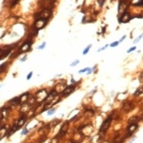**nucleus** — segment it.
<instances>
[{"mask_svg":"<svg viewBox=\"0 0 143 143\" xmlns=\"http://www.w3.org/2000/svg\"><path fill=\"white\" fill-rule=\"evenodd\" d=\"M112 120H113V115H111V116H109L106 120H105L103 122H102L101 126L100 127V130H99V133H100V135L101 137L103 136L105 133H106L107 129L109 128L110 126H111V123Z\"/></svg>","mask_w":143,"mask_h":143,"instance_id":"nucleus-1","label":"nucleus"},{"mask_svg":"<svg viewBox=\"0 0 143 143\" xmlns=\"http://www.w3.org/2000/svg\"><path fill=\"white\" fill-rule=\"evenodd\" d=\"M51 15H52V10L50 8H44L43 11L38 12L35 15V17H36V19H43L48 22V20L49 19Z\"/></svg>","mask_w":143,"mask_h":143,"instance_id":"nucleus-2","label":"nucleus"},{"mask_svg":"<svg viewBox=\"0 0 143 143\" xmlns=\"http://www.w3.org/2000/svg\"><path fill=\"white\" fill-rule=\"evenodd\" d=\"M48 94V91H47V90H45V89H43V90L39 91L34 96L35 101H36L37 103H41V102L44 101L46 98H47Z\"/></svg>","mask_w":143,"mask_h":143,"instance_id":"nucleus-3","label":"nucleus"},{"mask_svg":"<svg viewBox=\"0 0 143 143\" xmlns=\"http://www.w3.org/2000/svg\"><path fill=\"white\" fill-rule=\"evenodd\" d=\"M31 44H32V41L30 40H26V41H25L21 45V46L20 47V49H19L20 53H27L28 51L30 50V47H31Z\"/></svg>","mask_w":143,"mask_h":143,"instance_id":"nucleus-4","label":"nucleus"},{"mask_svg":"<svg viewBox=\"0 0 143 143\" xmlns=\"http://www.w3.org/2000/svg\"><path fill=\"white\" fill-rule=\"evenodd\" d=\"M46 23H47V21L43 19H36V21L34 22V29L36 30H39L41 29H43V27L45 26Z\"/></svg>","mask_w":143,"mask_h":143,"instance_id":"nucleus-5","label":"nucleus"},{"mask_svg":"<svg viewBox=\"0 0 143 143\" xmlns=\"http://www.w3.org/2000/svg\"><path fill=\"white\" fill-rule=\"evenodd\" d=\"M75 89V86L74 85V84L73 85L65 86V88L64 89L63 91L61 92V95H62V96H68L69 95H70L71 93L74 92Z\"/></svg>","mask_w":143,"mask_h":143,"instance_id":"nucleus-6","label":"nucleus"},{"mask_svg":"<svg viewBox=\"0 0 143 143\" xmlns=\"http://www.w3.org/2000/svg\"><path fill=\"white\" fill-rule=\"evenodd\" d=\"M69 126H70V125H69V122L68 121H65L62 124V126H61V127L60 132H59V135H60L61 137H64L66 134V132H67V131L69 130Z\"/></svg>","mask_w":143,"mask_h":143,"instance_id":"nucleus-7","label":"nucleus"},{"mask_svg":"<svg viewBox=\"0 0 143 143\" xmlns=\"http://www.w3.org/2000/svg\"><path fill=\"white\" fill-rule=\"evenodd\" d=\"M132 18H131V17H130L129 12H124L120 16V17H119V22H121V23H127V22H128Z\"/></svg>","mask_w":143,"mask_h":143,"instance_id":"nucleus-8","label":"nucleus"},{"mask_svg":"<svg viewBox=\"0 0 143 143\" xmlns=\"http://www.w3.org/2000/svg\"><path fill=\"white\" fill-rule=\"evenodd\" d=\"M137 128H138V125H137V123H130L127 128V136H132V134L134 133L135 131H136Z\"/></svg>","mask_w":143,"mask_h":143,"instance_id":"nucleus-9","label":"nucleus"},{"mask_svg":"<svg viewBox=\"0 0 143 143\" xmlns=\"http://www.w3.org/2000/svg\"><path fill=\"white\" fill-rule=\"evenodd\" d=\"M133 107H134V104H132V102L127 101V102H125V103H124L122 109H123V110H124V112H126V113H128V112H130L132 109H133Z\"/></svg>","mask_w":143,"mask_h":143,"instance_id":"nucleus-10","label":"nucleus"},{"mask_svg":"<svg viewBox=\"0 0 143 143\" xmlns=\"http://www.w3.org/2000/svg\"><path fill=\"white\" fill-rule=\"evenodd\" d=\"M57 92L54 91V90H52L49 94H48V96H47V98H46L45 99V102H46V104H50L51 102H52L53 101V99H55V97L57 96Z\"/></svg>","mask_w":143,"mask_h":143,"instance_id":"nucleus-11","label":"nucleus"},{"mask_svg":"<svg viewBox=\"0 0 143 143\" xmlns=\"http://www.w3.org/2000/svg\"><path fill=\"white\" fill-rule=\"evenodd\" d=\"M127 7V2H119V8H118V11L119 12V14L122 15L124 12H126L125 10H126Z\"/></svg>","mask_w":143,"mask_h":143,"instance_id":"nucleus-12","label":"nucleus"},{"mask_svg":"<svg viewBox=\"0 0 143 143\" xmlns=\"http://www.w3.org/2000/svg\"><path fill=\"white\" fill-rule=\"evenodd\" d=\"M7 114H8V109L7 108H2L0 109V120L6 119L7 117Z\"/></svg>","mask_w":143,"mask_h":143,"instance_id":"nucleus-13","label":"nucleus"},{"mask_svg":"<svg viewBox=\"0 0 143 143\" xmlns=\"http://www.w3.org/2000/svg\"><path fill=\"white\" fill-rule=\"evenodd\" d=\"M65 83H59V84H57V86H55V89H54V91H56L57 93H61L63 91L64 89L65 88Z\"/></svg>","mask_w":143,"mask_h":143,"instance_id":"nucleus-14","label":"nucleus"},{"mask_svg":"<svg viewBox=\"0 0 143 143\" xmlns=\"http://www.w3.org/2000/svg\"><path fill=\"white\" fill-rule=\"evenodd\" d=\"M25 119H26V118H25V115L24 114V115H22L21 118H20V119L18 120V122H16V128L17 129H20V127H21L23 126V124L25 123Z\"/></svg>","mask_w":143,"mask_h":143,"instance_id":"nucleus-15","label":"nucleus"},{"mask_svg":"<svg viewBox=\"0 0 143 143\" xmlns=\"http://www.w3.org/2000/svg\"><path fill=\"white\" fill-rule=\"evenodd\" d=\"M28 95H29V93L25 92L24 94H22L20 97H19V99H20V104H23L26 103V101H27V99H28Z\"/></svg>","mask_w":143,"mask_h":143,"instance_id":"nucleus-16","label":"nucleus"},{"mask_svg":"<svg viewBox=\"0 0 143 143\" xmlns=\"http://www.w3.org/2000/svg\"><path fill=\"white\" fill-rule=\"evenodd\" d=\"M9 104L10 106H15V105H17V104H20V99L19 97H15L12 99H11L9 102Z\"/></svg>","mask_w":143,"mask_h":143,"instance_id":"nucleus-17","label":"nucleus"},{"mask_svg":"<svg viewBox=\"0 0 143 143\" xmlns=\"http://www.w3.org/2000/svg\"><path fill=\"white\" fill-rule=\"evenodd\" d=\"M30 110V105L28 104H21V109H20V111L22 113H27L28 111Z\"/></svg>","mask_w":143,"mask_h":143,"instance_id":"nucleus-18","label":"nucleus"},{"mask_svg":"<svg viewBox=\"0 0 143 143\" xmlns=\"http://www.w3.org/2000/svg\"><path fill=\"white\" fill-rule=\"evenodd\" d=\"M139 121H140V119L138 118V117L134 116V117H132V118L129 119L128 122H129V124L130 123H137Z\"/></svg>","mask_w":143,"mask_h":143,"instance_id":"nucleus-19","label":"nucleus"},{"mask_svg":"<svg viewBox=\"0 0 143 143\" xmlns=\"http://www.w3.org/2000/svg\"><path fill=\"white\" fill-rule=\"evenodd\" d=\"M7 130L4 127H2L1 128H0V139L3 138V137L7 135Z\"/></svg>","mask_w":143,"mask_h":143,"instance_id":"nucleus-20","label":"nucleus"},{"mask_svg":"<svg viewBox=\"0 0 143 143\" xmlns=\"http://www.w3.org/2000/svg\"><path fill=\"white\" fill-rule=\"evenodd\" d=\"M57 123H59V120H55V121H53L51 122V123L48 124V127H50L51 128H54V127L57 125Z\"/></svg>","mask_w":143,"mask_h":143,"instance_id":"nucleus-21","label":"nucleus"},{"mask_svg":"<svg viewBox=\"0 0 143 143\" xmlns=\"http://www.w3.org/2000/svg\"><path fill=\"white\" fill-rule=\"evenodd\" d=\"M6 67H7L6 63H2V64L0 65V72H3L5 69H6Z\"/></svg>","mask_w":143,"mask_h":143,"instance_id":"nucleus-22","label":"nucleus"},{"mask_svg":"<svg viewBox=\"0 0 143 143\" xmlns=\"http://www.w3.org/2000/svg\"><path fill=\"white\" fill-rule=\"evenodd\" d=\"M142 93V87H140L139 89H137L136 91V92L134 93V95H141Z\"/></svg>","mask_w":143,"mask_h":143,"instance_id":"nucleus-23","label":"nucleus"},{"mask_svg":"<svg viewBox=\"0 0 143 143\" xmlns=\"http://www.w3.org/2000/svg\"><path fill=\"white\" fill-rule=\"evenodd\" d=\"M92 47V45H89L88 47H87L85 49L83 50V55H85V54H87V53H88V51H89V49H90V48Z\"/></svg>","mask_w":143,"mask_h":143,"instance_id":"nucleus-24","label":"nucleus"},{"mask_svg":"<svg viewBox=\"0 0 143 143\" xmlns=\"http://www.w3.org/2000/svg\"><path fill=\"white\" fill-rule=\"evenodd\" d=\"M56 112V109H51L48 111V115H52Z\"/></svg>","mask_w":143,"mask_h":143,"instance_id":"nucleus-25","label":"nucleus"},{"mask_svg":"<svg viewBox=\"0 0 143 143\" xmlns=\"http://www.w3.org/2000/svg\"><path fill=\"white\" fill-rule=\"evenodd\" d=\"M142 5H143V0H140V2H137V3H134L133 6H137V7L140 6L141 7V6H142Z\"/></svg>","mask_w":143,"mask_h":143,"instance_id":"nucleus-26","label":"nucleus"},{"mask_svg":"<svg viewBox=\"0 0 143 143\" xmlns=\"http://www.w3.org/2000/svg\"><path fill=\"white\" fill-rule=\"evenodd\" d=\"M119 44V41H115V42H113V43H111V45H110V46L111 47H116L117 45H118Z\"/></svg>","mask_w":143,"mask_h":143,"instance_id":"nucleus-27","label":"nucleus"},{"mask_svg":"<svg viewBox=\"0 0 143 143\" xmlns=\"http://www.w3.org/2000/svg\"><path fill=\"white\" fill-rule=\"evenodd\" d=\"M89 69H90L89 68H83V69H81V70L79 71V73H83V72H87V71H89Z\"/></svg>","mask_w":143,"mask_h":143,"instance_id":"nucleus-28","label":"nucleus"},{"mask_svg":"<svg viewBox=\"0 0 143 143\" xmlns=\"http://www.w3.org/2000/svg\"><path fill=\"white\" fill-rule=\"evenodd\" d=\"M79 63V60L77 59V60H75V62H73L72 63H71L70 66H71V67H75V66H76V64H78Z\"/></svg>","mask_w":143,"mask_h":143,"instance_id":"nucleus-29","label":"nucleus"},{"mask_svg":"<svg viewBox=\"0 0 143 143\" xmlns=\"http://www.w3.org/2000/svg\"><path fill=\"white\" fill-rule=\"evenodd\" d=\"M50 143H58V138L57 137H54L52 141H51V142Z\"/></svg>","mask_w":143,"mask_h":143,"instance_id":"nucleus-30","label":"nucleus"},{"mask_svg":"<svg viewBox=\"0 0 143 143\" xmlns=\"http://www.w3.org/2000/svg\"><path fill=\"white\" fill-rule=\"evenodd\" d=\"M45 45H46V42H43V44L39 47V49H43V48H45Z\"/></svg>","mask_w":143,"mask_h":143,"instance_id":"nucleus-31","label":"nucleus"},{"mask_svg":"<svg viewBox=\"0 0 143 143\" xmlns=\"http://www.w3.org/2000/svg\"><path fill=\"white\" fill-rule=\"evenodd\" d=\"M28 132H29V131H28V129H27V128H25L24 130H23V132H21V135H25V134H27Z\"/></svg>","mask_w":143,"mask_h":143,"instance_id":"nucleus-32","label":"nucleus"},{"mask_svg":"<svg viewBox=\"0 0 143 143\" xmlns=\"http://www.w3.org/2000/svg\"><path fill=\"white\" fill-rule=\"evenodd\" d=\"M32 75H33V72H30L27 75V77H26V78H27V80H30V79L31 78Z\"/></svg>","mask_w":143,"mask_h":143,"instance_id":"nucleus-33","label":"nucleus"},{"mask_svg":"<svg viewBox=\"0 0 143 143\" xmlns=\"http://www.w3.org/2000/svg\"><path fill=\"white\" fill-rule=\"evenodd\" d=\"M135 49H136V47H135V46H134V47H132V48H130L127 51V53H131L132 51H134Z\"/></svg>","mask_w":143,"mask_h":143,"instance_id":"nucleus-34","label":"nucleus"},{"mask_svg":"<svg viewBox=\"0 0 143 143\" xmlns=\"http://www.w3.org/2000/svg\"><path fill=\"white\" fill-rule=\"evenodd\" d=\"M108 47V45H106V46H104L103 48H100V49H98L97 50V52H100V51H101V50H104V49H106V48Z\"/></svg>","mask_w":143,"mask_h":143,"instance_id":"nucleus-35","label":"nucleus"},{"mask_svg":"<svg viewBox=\"0 0 143 143\" xmlns=\"http://www.w3.org/2000/svg\"><path fill=\"white\" fill-rule=\"evenodd\" d=\"M26 58H27V55H25L22 59H20V62H24V61L26 60Z\"/></svg>","mask_w":143,"mask_h":143,"instance_id":"nucleus-36","label":"nucleus"},{"mask_svg":"<svg viewBox=\"0 0 143 143\" xmlns=\"http://www.w3.org/2000/svg\"><path fill=\"white\" fill-rule=\"evenodd\" d=\"M124 39H126V35H124V36H123V37L121 38V39H120V40H119V43H120V42H122V41H123V40H124Z\"/></svg>","mask_w":143,"mask_h":143,"instance_id":"nucleus-37","label":"nucleus"},{"mask_svg":"<svg viewBox=\"0 0 143 143\" xmlns=\"http://www.w3.org/2000/svg\"><path fill=\"white\" fill-rule=\"evenodd\" d=\"M142 37V35H140V36H139V38H137V39L136 40H135V41H134V43H137V42H138L139 40H140V39H141Z\"/></svg>","mask_w":143,"mask_h":143,"instance_id":"nucleus-38","label":"nucleus"},{"mask_svg":"<svg viewBox=\"0 0 143 143\" xmlns=\"http://www.w3.org/2000/svg\"><path fill=\"white\" fill-rule=\"evenodd\" d=\"M105 1H106V0H101V1H100V5H101V6H103V3L105 2Z\"/></svg>","mask_w":143,"mask_h":143,"instance_id":"nucleus-39","label":"nucleus"},{"mask_svg":"<svg viewBox=\"0 0 143 143\" xmlns=\"http://www.w3.org/2000/svg\"><path fill=\"white\" fill-rule=\"evenodd\" d=\"M140 81L142 82V73H141V76H140Z\"/></svg>","mask_w":143,"mask_h":143,"instance_id":"nucleus-40","label":"nucleus"},{"mask_svg":"<svg viewBox=\"0 0 143 143\" xmlns=\"http://www.w3.org/2000/svg\"><path fill=\"white\" fill-rule=\"evenodd\" d=\"M101 143H109V142H107V141H105L103 142H101Z\"/></svg>","mask_w":143,"mask_h":143,"instance_id":"nucleus-41","label":"nucleus"},{"mask_svg":"<svg viewBox=\"0 0 143 143\" xmlns=\"http://www.w3.org/2000/svg\"><path fill=\"white\" fill-rule=\"evenodd\" d=\"M48 1H51V2H53V0H48Z\"/></svg>","mask_w":143,"mask_h":143,"instance_id":"nucleus-42","label":"nucleus"},{"mask_svg":"<svg viewBox=\"0 0 143 143\" xmlns=\"http://www.w3.org/2000/svg\"><path fill=\"white\" fill-rule=\"evenodd\" d=\"M71 143H76V142H71Z\"/></svg>","mask_w":143,"mask_h":143,"instance_id":"nucleus-43","label":"nucleus"},{"mask_svg":"<svg viewBox=\"0 0 143 143\" xmlns=\"http://www.w3.org/2000/svg\"><path fill=\"white\" fill-rule=\"evenodd\" d=\"M1 127H2V126H1V125H0V128H1Z\"/></svg>","mask_w":143,"mask_h":143,"instance_id":"nucleus-44","label":"nucleus"}]
</instances>
